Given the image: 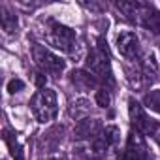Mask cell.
<instances>
[{
  "label": "cell",
  "mask_w": 160,
  "mask_h": 160,
  "mask_svg": "<svg viewBox=\"0 0 160 160\" xmlns=\"http://www.w3.org/2000/svg\"><path fill=\"white\" fill-rule=\"evenodd\" d=\"M30 109L34 117L40 122H49L57 117L58 113V104H57V92L51 89H42L34 94L30 102Z\"/></svg>",
  "instance_id": "obj_1"
},
{
  "label": "cell",
  "mask_w": 160,
  "mask_h": 160,
  "mask_svg": "<svg viewBox=\"0 0 160 160\" xmlns=\"http://www.w3.org/2000/svg\"><path fill=\"white\" fill-rule=\"evenodd\" d=\"M45 40L49 45L64 51V53H73V45H75V32L57 21H47V28H45Z\"/></svg>",
  "instance_id": "obj_2"
},
{
  "label": "cell",
  "mask_w": 160,
  "mask_h": 160,
  "mask_svg": "<svg viewBox=\"0 0 160 160\" xmlns=\"http://www.w3.org/2000/svg\"><path fill=\"white\" fill-rule=\"evenodd\" d=\"M32 58L36 62V66L42 70V73H51V75H60L66 68V62L55 55L53 51H49L47 47L36 43L32 45Z\"/></svg>",
  "instance_id": "obj_3"
},
{
  "label": "cell",
  "mask_w": 160,
  "mask_h": 160,
  "mask_svg": "<svg viewBox=\"0 0 160 160\" xmlns=\"http://www.w3.org/2000/svg\"><path fill=\"white\" fill-rule=\"evenodd\" d=\"M128 113H130V121H132V126L136 128V132L145 134V136H156V132H158V128H160L158 121L151 119V117L145 113V109H143L134 98L128 100Z\"/></svg>",
  "instance_id": "obj_4"
},
{
  "label": "cell",
  "mask_w": 160,
  "mask_h": 160,
  "mask_svg": "<svg viewBox=\"0 0 160 160\" xmlns=\"http://www.w3.org/2000/svg\"><path fill=\"white\" fill-rule=\"evenodd\" d=\"M87 70L96 77V79H104L109 85L115 83L113 79V72H111V66H109V55H104L102 51L98 49H92L89 55H87Z\"/></svg>",
  "instance_id": "obj_5"
},
{
  "label": "cell",
  "mask_w": 160,
  "mask_h": 160,
  "mask_svg": "<svg viewBox=\"0 0 160 160\" xmlns=\"http://www.w3.org/2000/svg\"><path fill=\"white\" fill-rule=\"evenodd\" d=\"M122 160H154L152 152L149 151L139 132H132L128 136V143H126V151L122 152Z\"/></svg>",
  "instance_id": "obj_6"
},
{
  "label": "cell",
  "mask_w": 160,
  "mask_h": 160,
  "mask_svg": "<svg viewBox=\"0 0 160 160\" xmlns=\"http://www.w3.org/2000/svg\"><path fill=\"white\" fill-rule=\"evenodd\" d=\"M117 49L126 58H136L139 55V38L132 30H124L117 36Z\"/></svg>",
  "instance_id": "obj_7"
},
{
  "label": "cell",
  "mask_w": 160,
  "mask_h": 160,
  "mask_svg": "<svg viewBox=\"0 0 160 160\" xmlns=\"http://www.w3.org/2000/svg\"><path fill=\"white\" fill-rule=\"evenodd\" d=\"M68 79H70V83L81 92H89V91L96 89V85H98V79L87 70H73V72H70Z\"/></svg>",
  "instance_id": "obj_8"
},
{
  "label": "cell",
  "mask_w": 160,
  "mask_h": 160,
  "mask_svg": "<svg viewBox=\"0 0 160 160\" xmlns=\"http://www.w3.org/2000/svg\"><path fill=\"white\" fill-rule=\"evenodd\" d=\"M102 124L98 119H83L79 121L73 134H75V139H96L98 134H102Z\"/></svg>",
  "instance_id": "obj_9"
},
{
  "label": "cell",
  "mask_w": 160,
  "mask_h": 160,
  "mask_svg": "<svg viewBox=\"0 0 160 160\" xmlns=\"http://www.w3.org/2000/svg\"><path fill=\"white\" fill-rule=\"evenodd\" d=\"M139 23L145 28L152 30L154 34H160V13H156L152 10H147V8H141V12H139Z\"/></svg>",
  "instance_id": "obj_10"
},
{
  "label": "cell",
  "mask_w": 160,
  "mask_h": 160,
  "mask_svg": "<svg viewBox=\"0 0 160 160\" xmlns=\"http://www.w3.org/2000/svg\"><path fill=\"white\" fill-rule=\"evenodd\" d=\"M0 23H2V28H4L6 34H13L17 30V25H19L17 15L10 13L6 8H2V19H0Z\"/></svg>",
  "instance_id": "obj_11"
},
{
  "label": "cell",
  "mask_w": 160,
  "mask_h": 160,
  "mask_svg": "<svg viewBox=\"0 0 160 160\" xmlns=\"http://www.w3.org/2000/svg\"><path fill=\"white\" fill-rule=\"evenodd\" d=\"M4 141H6V143H8V147H10V152H12L13 160H25V154H23V147L17 143L15 136H12L8 130L4 132Z\"/></svg>",
  "instance_id": "obj_12"
},
{
  "label": "cell",
  "mask_w": 160,
  "mask_h": 160,
  "mask_svg": "<svg viewBox=\"0 0 160 160\" xmlns=\"http://www.w3.org/2000/svg\"><path fill=\"white\" fill-rule=\"evenodd\" d=\"M106 143H108V147L109 145H115V143H119V139H121V130L115 126V124H109V126H106L104 130H102V136H100Z\"/></svg>",
  "instance_id": "obj_13"
},
{
  "label": "cell",
  "mask_w": 160,
  "mask_h": 160,
  "mask_svg": "<svg viewBox=\"0 0 160 160\" xmlns=\"http://www.w3.org/2000/svg\"><path fill=\"white\" fill-rule=\"evenodd\" d=\"M143 104H145V108L160 113V89H154V91L147 92L145 98H143Z\"/></svg>",
  "instance_id": "obj_14"
},
{
  "label": "cell",
  "mask_w": 160,
  "mask_h": 160,
  "mask_svg": "<svg viewBox=\"0 0 160 160\" xmlns=\"http://www.w3.org/2000/svg\"><path fill=\"white\" fill-rule=\"evenodd\" d=\"M117 8H119L128 19H136V15H139V12H141V6L136 4V2H119Z\"/></svg>",
  "instance_id": "obj_15"
},
{
  "label": "cell",
  "mask_w": 160,
  "mask_h": 160,
  "mask_svg": "<svg viewBox=\"0 0 160 160\" xmlns=\"http://www.w3.org/2000/svg\"><path fill=\"white\" fill-rule=\"evenodd\" d=\"M106 151H108V143H106L102 138L92 139V143H91V152H92V156H104Z\"/></svg>",
  "instance_id": "obj_16"
},
{
  "label": "cell",
  "mask_w": 160,
  "mask_h": 160,
  "mask_svg": "<svg viewBox=\"0 0 160 160\" xmlns=\"http://www.w3.org/2000/svg\"><path fill=\"white\" fill-rule=\"evenodd\" d=\"M94 100H96V104H98L100 108H109V104H111L109 91H108V89H98V91H96Z\"/></svg>",
  "instance_id": "obj_17"
},
{
  "label": "cell",
  "mask_w": 160,
  "mask_h": 160,
  "mask_svg": "<svg viewBox=\"0 0 160 160\" xmlns=\"http://www.w3.org/2000/svg\"><path fill=\"white\" fill-rule=\"evenodd\" d=\"M143 68H145V73H147V75L156 73V70H158V62H156V58H154L152 53L145 57V60H143Z\"/></svg>",
  "instance_id": "obj_18"
},
{
  "label": "cell",
  "mask_w": 160,
  "mask_h": 160,
  "mask_svg": "<svg viewBox=\"0 0 160 160\" xmlns=\"http://www.w3.org/2000/svg\"><path fill=\"white\" fill-rule=\"evenodd\" d=\"M23 89H25V81H23V79H19V77H15V79H10V81H8V87H6V91H8L10 94L21 92Z\"/></svg>",
  "instance_id": "obj_19"
},
{
  "label": "cell",
  "mask_w": 160,
  "mask_h": 160,
  "mask_svg": "<svg viewBox=\"0 0 160 160\" xmlns=\"http://www.w3.org/2000/svg\"><path fill=\"white\" fill-rule=\"evenodd\" d=\"M45 83H47V77L43 73H36V85L40 89H45Z\"/></svg>",
  "instance_id": "obj_20"
}]
</instances>
